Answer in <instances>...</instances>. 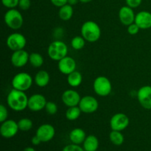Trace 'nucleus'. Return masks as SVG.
I'll use <instances>...</instances> for the list:
<instances>
[{
    "label": "nucleus",
    "instance_id": "f257e3e1",
    "mask_svg": "<svg viewBox=\"0 0 151 151\" xmlns=\"http://www.w3.org/2000/svg\"><path fill=\"white\" fill-rule=\"evenodd\" d=\"M28 99L25 91L13 88L7 94V103L13 111H22L27 108Z\"/></svg>",
    "mask_w": 151,
    "mask_h": 151
},
{
    "label": "nucleus",
    "instance_id": "f03ea898",
    "mask_svg": "<svg viewBox=\"0 0 151 151\" xmlns=\"http://www.w3.org/2000/svg\"><path fill=\"white\" fill-rule=\"evenodd\" d=\"M81 33L86 41L94 43L100 38L101 29L98 24L94 21H86L81 27Z\"/></svg>",
    "mask_w": 151,
    "mask_h": 151
},
{
    "label": "nucleus",
    "instance_id": "7ed1b4c3",
    "mask_svg": "<svg viewBox=\"0 0 151 151\" xmlns=\"http://www.w3.org/2000/svg\"><path fill=\"white\" fill-rule=\"evenodd\" d=\"M47 54L50 59L55 61H59L62 58L67 56L68 47L63 41L60 40H55L49 45Z\"/></svg>",
    "mask_w": 151,
    "mask_h": 151
},
{
    "label": "nucleus",
    "instance_id": "20e7f679",
    "mask_svg": "<svg viewBox=\"0 0 151 151\" xmlns=\"http://www.w3.org/2000/svg\"><path fill=\"white\" fill-rule=\"evenodd\" d=\"M5 24L12 29H20L24 24V18L19 10L16 8L9 9L4 16Z\"/></svg>",
    "mask_w": 151,
    "mask_h": 151
},
{
    "label": "nucleus",
    "instance_id": "39448f33",
    "mask_svg": "<svg viewBox=\"0 0 151 151\" xmlns=\"http://www.w3.org/2000/svg\"><path fill=\"white\" fill-rule=\"evenodd\" d=\"M33 80L27 72H19L14 75L11 81L13 88L19 91H26L31 88Z\"/></svg>",
    "mask_w": 151,
    "mask_h": 151
},
{
    "label": "nucleus",
    "instance_id": "423d86ee",
    "mask_svg": "<svg viewBox=\"0 0 151 151\" xmlns=\"http://www.w3.org/2000/svg\"><path fill=\"white\" fill-rule=\"evenodd\" d=\"M93 88L96 94L100 97H107L111 93L112 84L110 80L105 76H99L93 83Z\"/></svg>",
    "mask_w": 151,
    "mask_h": 151
},
{
    "label": "nucleus",
    "instance_id": "0eeeda50",
    "mask_svg": "<svg viewBox=\"0 0 151 151\" xmlns=\"http://www.w3.org/2000/svg\"><path fill=\"white\" fill-rule=\"evenodd\" d=\"M7 47L12 51L24 50L27 44V40L24 35L19 32L12 33L7 37L6 40Z\"/></svg>",
    "mask_w": 151,
    "mask_h": 151
},
{
    "label": "nucleus",
    "instance_id": "6e6552de",
    "mask_svg": "<svg viewBox=\"0 0 151 151\" xmlns=\"http://www.w3.org/2000/svg\"><path fill=\"white\" fill-rule=\"evenodd\" d=\"M110 128L112 131H122L126 129L130 124L129 117L123 113L115 114L110 119Z\"/></svg>",
    "mask_w": 151,
    "mask_h": 151
},
{
    "label": "nucleus",
    "instance_id": "1a4fd4ad",
    "mask_svg": "<svg viewBox=\"0 0 151 151\" xmlns=\"http://www.w3.org/2000/svg\"><path fill=\"white\" fill-rule=\"evenodd\" d=\"M78 106L83 113L92 114L97 111L98 109L99 103L97 99L93 96L86 95L81 97Z\"/></svg>",
    "mask_w": 151,
    "mask_h": 151
},
{
    "label": "nucleus",
    "instance_id": "9d476101",
    "mask_svg": "<svg viewBox=\"0 0 151 151\" xmlns=\"http://www.w3.org/2000/svg\"><path fill=\"white\" fill-rule=\"evenodd\" d=\"M19 131L18 122L13 119H7L1 122L0 126V134L1 137L5 139H10L14 137Z\"/></svg>",
    "mask_w": 151,
    "mask_h": 151
},
{
    "label": "nucleus",
    "instance_id": "9b49d317",
    "mask_svg": "<svg viewBox=\"0 0 151 151\" xmlns=\"http://www.w3.org/2000/svg\"><path fill=\"white\" fill-rule=\"evenodd\" d=\"M140 106L145 109L151 110V86H143L137 93Z\"/></svg>",
    "mask_w": 151,
    "mask_h": 151
},
{
    "label": "nucleus",
    "instance_id": "f8f14e48",
    "mask_svg": "<svg viewBox=\"0 0 151 151\" xmlns=\"http://www.w3.org/2000/svg\"><path fill=\"white\" fill-rule=\"evenodd\" d=\"M35 135L41 139V142H48L54 138L55 129L51 124H42L37 128Z\"/></svg>",
    "mask_w": 151,
    "mask_h": 151
},
{
    "label": "nucleus",
    "instance_id": "ddd939ff",
    "mask_svg": "<svg viewBox=\"0 0 151 151\" xmlns=\"http://www.w3.org/2000/svg\"><path fill=\"white\" fill-rule=\"evenodd\" d=\"M47 101L46 97L41 94H34L28 99L27 108L31 111L38 112L45 108Z\"/></svg>",
    "mask_w": 151,
    "mask_h": 151
},
{
    "label": "nucleus",
    "instance_id": "4468645a",
    "mask_svg": "<svg viewBox=\"0 0 151 151\" xmlns=\"http://www.w3.org/2000/svg\"><path fill=\"white\" fill-rule=\"evenodd\" d=\"M81 97L79 93L73 89H67L62 94L61 100L65 106L69 107L78 106L81 101Z\"/></svg>",
    "mask_w": 151,
    "mask_h": 151
},
{
    "label": "nucleus",
    "instance_id": "2eb2a0df",
    "mask_svg": "<svg viewBox=\"0 0 151 151\" xmlns=\"http://www.w3.org/2000/svg\"><path fill=\"white\" fill-rule=\"evenodd\" d=\"M29 54L24 50H17L14 51L10 58L11 63L17 68H22L26 66L27 63L29 62Z\"/></svg>",
    "mask_w": 151,
    "mask_h": 151
},
{
    "label": "nucleus",
    "instance_id": "dca6fc26",
    "mask_svg": "<svg viewBox=\"0 0 151 151\" xmlns=\"http://www.w3.org/2000/svg\"><path fill=\"white\" fill-rule=\"evenodd\" d=\"M58 68L62 74L68 75L76 70L77 63L73 58L67 55L59 60Z\"/></svg>",
    "mask_w": 151,
    "mask_h": 151
},
{
    "label": "nucleus",
    "instance_id": "f3484780",
    "mask_svg": "<svg viewBox=\"0 0 151 151\" xmlns=\"http://www.w3.org/2000/svg\"><path fill=\"white\" fill-rule=\"evenodd\" d=\"M118 16L121 23L125 26H128L135 22L136 15L134 10L128 5L123 6L119 9Z\"/></svg>",
    "mask_w": 151,
    "mask_h": 151
},
{
    "label": "nucleus",
    "instance_id": "a211bd4d",
    "mask_svg": "<svg viewBox=\"0 0 151 151\" xmlns=\"http://www.w3.org/2000/svg\"><path fill=\"white\" fill-rule=\"evenodd\" d=\"M135 22L140 29H147L151 28V13L142 10L136 14Z\"/></svg>",
    "mask_w": 151,
    "mask_h": 151
},
{
    "label": "nucleus",
    "instance_id": "6ab92c4d",
    "mask_svg": "<svg viewBox=\"0 0 151 151\" xmlns=\"http://www.w3.org/2000/svg\"><path fill=\"white\" fill-rule=\"evenodd\" d=\"M86 132L82 129V128H74L71 131V132L69 133V140L71 141V142L73 143V144L76 145H81L83 143L84 140L86 138Z\"/></svg>",
    "mask_w": 151,
    "mask_h": 151
},
{
    "label": "nucleus",
    "instance_id": "aec40b11",
    "mask_svg": "<svg viewBox=\"0 0 151 151\" xmlns=\"http://www.w3.org/2000/svg\"><path fill=\"white\" fill-rule=\"evenodd\" d=\"M50 81V74L45 70L38 71L35 75L34 78V82L35 83L36 86L41 88L47 86L49 84Z\"/></svg>",
    "mask_w": 151,
    "mask_h": 151
},
{
    "label": "nucleus",
    "instance_id": "412c9836",
    "mask_svg": "<svg viewBox=\"0 0 151 151\" xmlns=\"http://www.w3.org/2000/svg\"><path fill=\"white\" fill-rule=\"evenodd\" d=\"M83 147L85 151H97L99 147V140L94 135L87 136L83 143Z\"/></svg>",
    "mask_w": 151,
    "mask_h": 151
},
{
    "label": "nucleus",
    "instance_id": "4be33fe9",
    "mask_svg": "<svg viewBox=\"0 0 151 151\" xmlns=\"http://www.w3.org/2000/svg\"><path fill=\"white\" fill-rule=\"evenodd\" d=\"M83 82V75L78 71H74L73 72L67 75V83L71 87H78Z\"/></svg>",
    "mask_w": 151,
    "mask_h": 151
},
{
    "label": "nucleus",
    "instance_id": "5701e85b",
    "mask_svg": "<svg viewBox=\"0 0 151 151\" xmlns=\"http://www.w3.org/2000/svg\"><path fill=\"white\" fill-rule=\"evenodd\" d=\"M74 10L72 5L69 4H66L62 7H59L58 10V16L61 20L63 21H69L72 19L73 16Z\"/></svg>",
    "mask_w": 151,
    "mask_h": 151
},
{
    "label": "nucleus",
    "instance_id": "b1692460",
    "mask_svg": "<svg viewBox=\"0 0 151 151\" xmlns=\"http://www.w3.org/2000/svg\"><path fill=\"white\" fill-rule=\"evenodd\" d=\"M109 139L111 142L116 146L122 145L125 141V137L122 134V131H112L109 134Z\"/></svg>",
    "mask_w": 151,
    "mask_h": 151
},
{
    "label": "nucleus",
    "instance_id": "393cba45",
    "mask_svg": "<svg viewBox=\"0 0 151 151\" xmlns=\"http://www.w3.org/2000/svg\"><path fill=\"white\" fill-rule=\"evenodd\" d=\"M81 113H82V111H81L79 106H78L68 108L65 115H66V118L68 120L75 121L80 117Z\"/></svg>",
    "mask_w": 151,
    "mask_h": 151
},
{
    "label": "nucleus",
    "instance_id": "a878e982",
    "mask_svg": "<svg viewBox=\"0 0 151 151\" xmlns=\"http://www.w3.org/2000/svg\"><path fill=\"white\" fill-rule=\"evenodd\" d=\"M44 58L40 53L32 52L29 54V63L35 68H39L44 64Z\"/></svg>",
    "mask_w": 151,
    "mask_h": 151
},
{
    "label": "nucleus",
    "instance_id": "bb28decb",
    "mask_svg": "<svg viewBox=\"0 0 151 151\" xmlns=\"http://www.w3.org/2000/svg\"><path fill=\"white\" fill-rule=\"evenodd\" d=\"M86 40L84 39L83 37L81 35H77V36L74 37L72 40H71V47L74 49L75 50H81L84 47L86 44Z\"/></svg>",
    "mask_w": 151,
    "mask_h": 151
},
{
    "label": "nucleus",
    "instance_id": "cd10ccee",
    "mask_svg": "<svg viewBox=\"0 0 151 151\" xmlns=\"http://www.w3.org/2000/svg\"><path fill=\"white\" fill-rule=\"evenodd\" d=\"M18 125H19V131H28L32 129L33 123H32V121L29 118H22L19 120Z\"/></svg>",
    "mask_w": 151,
    "mask_h": 151
},
{
    "label": "nucleus",
    "instance_id": "c85d7f7f",
    "mask_svg": "<svg viewBox=\"0 0 151 151\" xmlns=\"http://www.w3.org/2000/svg\"><path fill=\"white\" fill-rule=\"evenodd\" d=\"M46 112H47L48 114L50 115H55L58 112V107L57 104L54 102L49 101L47 102V104H46L45 108Z\"/></svg>",
    "mask_w": 151,
    "mask_h": 151
},
{
    "label": "nucleus",
    "instance_id": "c756f323",
    "mask_svg": "<svg viewBox=\"0 0 151 151\" xmlns=\"http://www.w3.org/2000/svg\"><path fill=\"white\" fill-rule=\"evenodd\" d=\"M19 0H1L3 6L8 9L16 8L19 6Z\"/></svg>",
    "mask_w": 151,
    "mask_h": 151
},
{
    "label": "nucleus",
    "instance_id": "7c9ffc66",
    "mask_svg": "<svg viewBox=\"0 0 151 151\" xmlns=\"http://www.w3.org/2000/svg\"><path fill=\"white\" fill-rule=\"evenodd\" d=\"M62 151H85L84 150L83 147H82L81 146H80V145H76V144H69L65 146L63 148Z\"/></svg>",
    "mask_w": 151,
    "mask_h": 151
},
{
    "label": "nucleus",
    "instance_id": "2f4dec72",
    "mask_svg": "<svg viewBox=\"0 0 151 151\" xmlns=\"http://www.w3.org/2000/svg\"><path fill=\"white\" fill-rule=\"evenodd\" d=\"M8 117V111L6 106L3 104L0 105V122H3L7 120Z\"/></svg>",
    "mask_w": 151,
    "mask_h": 151
},
{
    "label": "nucleus",
    "instance_id": "473e14b6",
    "mask_svg": "<svg viewBox=\"0 0 151 151\" xmlns=\"http://www.w3.org/2000/svg\"><path fill=\"white\" fill-rule=\"evenodd\" d=\"M139 29L140 28L139 27V26L135 22L127 26V31H128V34H130L131 35H137L139 32Z\"/></svg>",
    "mask_w": 151,
    "mask_h": 151
},
{
    "label": "nucleus",
    "instance_id": "72a5a7b5",
    "mask_svg": "<svg viewBox=\"0 0 151 151\" xmlns=\"http://www.w3.org/2000/svg\"><path fill=\"white\" fill-rule=\"evenodd\" d=\"M30 0H19V7L22 10H27L30 7Z\"/></svg>",
    "mask_w": 151,
    "mask_h": 151
},
{
    "label": "nucleus",
    "instance_id": "f704fd0d",
    "mask_svg": "<svg viewBox=\"0 0 151 151\" xmlns=\"http://www.w3.org/2000/svg\"><path fill=\"white\" fill-rule=\"evenodd\" d=\"M125 2L128 6L131 8H137L142 2V0H125Z\"/></svg>",
    "mask_w": 151,
    "mask_h": 151
},
{
    "label": "nucleus",
    "instance_id": "c9c22d12",
    "mask_svg": "<svg viewBox=\"0 0 151 151\" xmlns=\"http://www.w3.org/2000/svg\"><path fill=\"white\" fill-rule=\"evenodd\" d=\"M50 1L53 5L58 7H60L68 4V0H50Z\"/></svg>",
    "mask_w": 151,
    "mask_h": 151
},
{
    "label": "nucleus",
    "instance_id": "e433bc0d",
    "mask_svg": "<svg viewBox=\"0 0 151 151\" xmlns=\"http://www.w3.org/2000/svg\"><path fill=\"white\" fill-rule=\"evenodd\" d=\"M31 142H32V144L33 145L37 146V145H39L41 144V141L36 135H35L33 137H32V139H31Z\"/></svg>",
    "mask_w": 151,
    "mask_h": 151
},
{
    "label": "nucleus",
    "instance_id": "4c0bfd02",
    "mask_svg": "<svg viewBox=\"0 0 151 151\" xmlns=\"http://www.w3.org/2000/svg\"><path fill=\"white\" fill-rule=\"evenodd\" d=\"M78 1H80V0H68V4L73 6L78 4Z\"/></svg>",
    "mask_w": 151,
    "mask_h": 151
},
{
    "label": "nucleus",
    "instance_id": "58836bf2",
    "mask_svg": "<svg viewBox=\"0 0 151 151\" xmlns=\"http://www.w3.org/2000/svg\"><path fill=\"white\" fill-rule=\"evenodd\" d=\"M23 151H36L35 149L32 147H27L24 149Z\"/></svg>",
    "mask_w": 151,
    "mask_h": 151
},
{
    "label": "nucleus",
    "instance_id": "ea45409f",
    "mask_svg": "<svg viewBox=\"0 0 151 151\" xmlns=\"http://www.w3.org/2000/svg\"><path fill=\"white\" fill-rule=\"evenodd\" d=\"M91 1H92V0H80V1L82 3H88Z\"/></svg>",
    "mask_w": 151,
    "mask_h": 151
}]
</instances>
